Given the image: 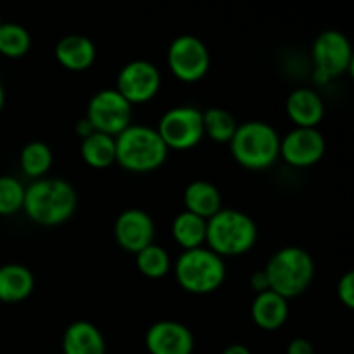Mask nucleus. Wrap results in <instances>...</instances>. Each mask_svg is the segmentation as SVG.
Here are the masks:
<instances>
[{
	"label": "nucleus",
	"mask_w": 354,
	"mask_h": 354,
	"mask_svg": "<svg viewBox=\"0 0 354 354\" xmlns=\"http://www.w3.org/2000/svg\"><path fill=\"white\" fill-rule=\"evenodd\" d=\"M263 270L268 277L270 290L287 301L306 292L315 279L313 258L296 245L279 249Z\"/></svg>",
	"instance_id": "20e7f679"
},
{
	"label": "nucleus",
	"mask_w": 354,
	"mask_h": 354,
	"mask_svg": "<svg viewBox=\"0 0 354 354\" xmlns=\"http://www.w3.org/2000/svg\"><path fill=\"white\" fill-rule=\"evenodd\" d=\"M287 114L296 128H317L325 116V104L313 88H296L286 102Z\"/></svg>",
	"instance_id": "2eb2a0df"
},
{
	"label": "nucleus",
	"mask_w": 354,
	"mask_h": 354,
	"mask_svg": "<svg viewBox=\"0 0 354 354\" xmlns=\"http://www.w3.org/2000/svg\"><path fill=\"white\" fill-rule=\"evenodd\" d=\"M154 234L156 227L151 214L138 207L124 209L114 221V239L121 249L131 254L154 244Z\"/></svg>",
	"instance_id": "ddd939ff"
},
{
	"label": "nucleus",
	"mask_w": 354,
	"mask_h": 354,
	"mask_svg": "<svg viewBox=\"0 0 354 354\" xmlns=\"http://www.w3.org/2000/svg\"><path fill=\"white\" fill-rule=\"evenodd\" d=\"M194 346L192 332L180 322H156L145 332V348L149 354H192Z\"/></svg>",
	"instance_id": "4468645a"
},
{
	"label": "nucleus",
	"mask_w": 354,
	"mask_h": 354,
	"mask_svg": "<svg viewBox=\"0 0 354 354\" xmlns=\"http://www.w3.org/2000/svg\"><path fill=\"white\" fill-rule=\"evenodd\" d=\"M156 130L168 151H189L204 138L203 111L192 106L171 107L162 114Z\"/></svg>",
	"instance_id": "1a4fd4ad"
},
{
	"label": "nucleus",
	"mask_w": 354,
	"mask_h": 354,
	"mask_svg": "<svg viewBox=\"0 0 354 354\" xmlns=\"http://www.w3.org/2000/svg\"><path fill=\"white\" fill-rule=\"evenodd\" d=\"M230 151L242 168L259 171L270 168L280 156V137L265 121H248L235 130Z\"/></svg>",
	"instance_id": "39448f33"
},
{
	"label": "nucleus",
	"mask_w": 354,
	"mask_h": 354,
	"mask_svg": "<svg viewBox=\"0 0 354 354\" xmlns=\"http://www.w3.org/2000/svg\"><path fill=\"white\" fill-rule=\"evenodd\" d=\"M206 223L207 220L204 218L189 213V211H182L173 220L171 235L183 251L203 248L206 244Z\"/></svg>",
	"instance_id": "4be33fe9"
},
{
	"label": "nucleus",
	"mask_w": 354,
	"mask_h": 354,
	"mask_svg": "<svg viewBox=\"0 0 354 354\" xmlns=\"http://www.w3.org/2000/svg\"><path fill=\"white\" fill-rule=\"evenodd\" d=\"M75 131L80 135V138H82V140H83V138H86V137H88V135L93 133V128H92V124H90L88 121H86V118H83V120H80L78 123H76Z\"/></svg>",
	"instance_id": "7c9ffc66"
},
{
	"label": "nucleus",
	"mask_w": 354,
	"mask_h": 354,
	"mask_svg": "<svg viewBox=\"0 0 354 354\" xmlns=\"http://www.w3.org/2000/svg\"><path fill=\"white\" fill-rule=\"evenodd\" d=\"M251 289L254 290L256 294H261L270 290V282L268 277H266L265 270H259V272H254L251 277Z\"/></svg>",
	"instance_id": "c756f323"
},
{
	"label": "nucleus",
	"mask_w": 354,
	"mask_h": 354,
	"mask_svg": "<svg viewBox=\"0 0 354 354\" xmlns=\"http://www.w3.org/2000/svg\"><path fill=\"white\" fill-rule=\"evenodd\" d=\"M95 44L83 35H68L55 45V59L69 71H86L95 62Z\"/></svg>",
	"instance_id": "dca6fc26"
},
{
	"label": "nucleus",
	"mask_w": 354,
	"mask_h": 354,
	"mask_svg": "<svg viewBox=\"0 0 354 354\" xmlns=\"http://www.w3.org/2000/svg\"><path fill=\"white\" fill-rule=\"evenodd\" d=\"M161 88V73L151 61L137 59L121 68L116 90L131 104H145L154 99Z\"/></svg>",
	"instance_id": "9b49d317"
},
{
	"label": "nucleus",
	"mask_w": 354,
	"mask_h": 354,
	"mask_svg": "<svg viewBox=\"0 0 354 354\" xmlns=\"http://www.w3.org/2000/svg\"><path fill=\"white\" fill-rule=\"evenodd\" d=\"M337 296L346 308H354V273L348 272L341 277L337 283Z\"/></svg>",
	"instance_id": "cd10ccee"
},
{
	"label": "nucleus",
	"mask_w": 354,
	"mask_h": 354,
	"mask_svg": "<svg viewBox=\"0 0 354 354\" xmlns=\"http://www.w3.org/2000/svg\"><path fill=\"white\" fill-rule=\"evenodd\" d=\"M287 354H315V348L308 339L296 337L287 346Z\"/></svg>",
	"instance_id": "c85d7f7f"
},
{
	"label": "nucleus",
	"mask_w": 354,
	"mask_h": 354,
	"mask_svg": "<svg viewBox=\"0 0 354 354\" xmlns=\"http://www.w3.org/2000/svg\"><path fill=\"white\" fill-rule=\"evenodd\" d=\"M237 127V121L227 109L209 107L203 113L204 137L211 138L216 144H230Z\"/></svg>",
	"instance_id": "b1692460"
},
{
	"label": "nucleus",
	"mask_w": 354,
	"mask_h": 354,
	"mask_svg": "<svg viewBox=\"0 0 354 354\" xmlns=\"http://www.w3.org/2000/svg\"><path fill=\"white\" fill-rule=\"evenodd\" d=\"M175 277L185 292L196 296L213 294L221 287L227 277L223 258L207 248L183 251L175 263Z\"/></svg>",
	"instance_id": "423d86ee"
},
{
	"label": "nucleus",
	"mask_w": 354,
	"mask_h": 354,
	"mask_svg": "<svg viewBox=\"0 0 354 354\" xmlns=\"http://www.w3.org/2000/svg\"><path fill=\"white\" fill-rule=\"evenodd\" d=\"M311 52L315 61L313 80L317 85H325L353 68L351 41L337 30H327L318 35Z\"/></svg>",
	"instance_id": "0eeeda50"
},
{
	"label": "nucleus",
	"mask_w": 354,
	"mask_h": 354,
	"mask_svg": "<svg viewBox=\"0 0 354 354\" xmlns=\"http://www.w3.org/2000/svg\"><path fill=\"white\" fill-rule=\"evenodd\" d=\"M3 102H6V90H3L2 82H0V111H2Z\"/></svg>",
	"instance_id": "473e14b6"
},
{
	"label": "nucleus",
	"mask_w": 354,
	"mask_h": 354,
	"mask_svg": "<svg viewBox=\"0 0 354 354\" xmlns=\"http://www.w3.org/2000/svg\"><path fill=\"white\" fill-rule=\"evenodd\" d=\"M251 318L263 330H279L289 318V301L273 290L256 294L251 304Z\"/></svg>",
	"instance_id": "f3484780"
},
{
	"label": "nucleus",
	"mask_w": 354,
	"mask_h": 354,
	"mask_svg": "<svg viewBox=\"0 0 354 354\" xmlns=\"http://www.w3.org/2000/svg\"><path fill=\"white\" fill-rule=\"evenodd\" d=\"M31 37L24 26L17 23H0V54L9 59H19L28 54Z\"/></svg>",
	"instance_id": "a878e982"
},
{
	"label": "nucleus",
	"mask_w": 354,
	"mask_h": 354,
	"mask_svg": "<svg viewBox=\"0 0 354 354\" xmlns=\"http://www.w3.org/2000/svg\"><path fill=\"white\" fill-rule=\"evenodd\" d=\"M137 268L144 277L151 280H159L166 277L171 270V258L168 251L158 244H151L135 254Z\"/></svg>",
	"instance_id": "393cba45"
},
{
	"label": "nucleus",
	"mask_w": 354,
	"mask_h": 354,
	"mask_svg": "<svg viewBox=\"0 0 354 354\" xmlns=\"http://www.w3.org/2000/svg\"><path fill=\"white\" fill-rule=\"evenodd\" d=\"M325 138L318 128H294L280 138V156L294 168H310L325 154Z\"/></svg>",
	"instance_id": "f8f14e48"
},
{
	"label": "nucleus",
	"mask_w": 354,
	"mask_h": 354,
	"mask_svg": "<svg viewBox=\"0 0 354 354\" xmlns=\"http://www.w3.org/2000/svg\"><path fill=\"white\" fill-rule=\"evenodd\" d=\"M114 140H116V162L127 171H154L161 168L168 158V147L156 128L130 124Z\"/></svg>",
	"instance_id": "f03ea898"
},
{
	"label": "nucleus",
	"mask_w": 354,
	"mask_h": 354,
	"mask_svg": "<svg viewBox=\"0 0 354 354\" xmlns=\"http://www.w3.org/2000/svg\"><path fill=\"white\" fill-rule=\"evenodd\" d=\"M78 207L75 187L62 178L35 180L24 190L23 211L33 223L57 227L66 223Z\"/></svg>",
	"instance_id": "f257e3e1"
},
{
	"label": "nucleus",
	"mask_w": 354,
	"mask_h": 354,
	"mask_svg": "<svg viewBox=\"0 0 354 354\" xmlns=\"http://www.w3.org/2000/svg\"><path fill=\"white\" fill-rule=\"evenodd\" d=\"M80 152L86 166L93 169H106L116 162V140L109 135L93 131L83 138Z\"/></svg>",
	"instance_id": "412c9836"
},
{
	"label": "nucleus",
	"mask_w": 354,
	"mask_h": 354,
	"mask_svg": "<svg viewBox=\"0 0 354 354\" xmlns=\"http://www.w3.org/2000/svg\"><path fill=\"white\" fill-rule=\"evenodd\" d=\"M258 242V227L254 220L239 209L221 207L206 223L207 249L218 254L241 256L251 251Z\"/></svg>",
	"instance_id": "7ed1b4c3"
},
{
	"label": "nucleus",
	"mask_w": 354,
	"mask_h": 354,
	"mask_svg": "<svg viewBox=\"0 0 354 354\" xmlns=\"http://www.w3.org/2000/svg\"><path fill=\"white\" fill-rule=\"evenodd\" d=\"M183 204L185 211L209 220L221 209V194L218 187L207 180H194L185 187Z\"/></svg>",
	"instance_id": "aec40b11"
},
{
	"label": "nucleus",
	"mask_w": 354,
	"mask_h": 354,
	"mask_svg": "<svg viewBox=\"0 0 354 354\" xmlns=\"http://www.w3.org/2000/svg\"><path fill=\"white\" fill-rule=\"evenodd\" d=\"M19 162L24 175L30 176V178L40 180L45 178V175L50 169L52 162H54V154H52V149L45 142L35 140L24 145L19 156Z\"/></svg>",
	"instance_id": "5701e85b"
},
{
	"label": "nucleus",
	"mask_w": 354,
	"mask_h": 354,
	"mask_svg": "<svg viewBox=\"0 0 354 354\" xmlns=\"http://www.w3.org/2000/svg\"><path fill=\"white\" fill-rule=\"evenodd\" d=\"M168 68L180 82L194 83L204 78L209 69L211 57L206 44L194 35H182L169 44Z\"/></svg>",
	"instance_id": "9d476101"
},
{
	"label": "nucleus",
	"mask_w": 354,
	"mask_h": 354,
	"mask_svg": "<svg viewBox=\"0 0 354 354\" xmlns=\"http://www.w3.org/2000/svg\"><path fill=\"white\" fill-rule=\"evenodd\" d=\"M26 187L14 176H0V216H12L23 211Z\"/></svg>",
	"instance_id": "bb28decb"
},
{
	"label": "nucleus",
	"mask_w": 354,
	"mask_h": 354,
	"mask_svg": "<svg viewBox=\"0 0 354 354\" xmlns=\"http://www.w3.org/2000/svg\"><path fill=\"white\" fill-rule=\"evenodd\" d=\"M221 354H252L251 349L244 344H230L223 349Z\"/></svg>",
	"instance_id": "2f4dec72"
},
{
	"label": "nucleus",
	"mask_w": 354,
	"mask_h": 354,
	"mask_svg": "<svg viewBox=\"0 0 354 354\" xmlns=\"http://www.w3.org/2000/svg\"><path fill=\"white\" fill-rule=\"evenodd\" d=\"M35 290V277L24 265L0 266V303L14 304L28 299Z\"/></svg>",
	"instance_id": "6ab92c4d"
},
{
	"label": "nucleus",
	"mask_w": 354,
	"mask_h": 354,
	"mask_svg": "<svg viewBox=\"0 0 354 354\" xmlns=\"http://www.w3.org/2000/svg\"><path fill=\"white\" fill-rule=\"evenodd\" d=\"M86 121L93 131L116 138L133 120V106L116 88H106L92 95L86 106Z\"/></svg>",
	"instance_id": "6e6552de"
},
{
	"label": "nucleus",
	"mask_w": 354,
	"mask_h": 354,
	"mask_svg": "<svg viewBox=\"0 0 354 354\" xmlns=\"http://www.w3.org/2000/svg\"><path fill=\"white\" fill-rule=\"evenodd\" d=\"M62 354H106V339L90 322H73L62 335Z\"/></svg>",
	"instance_id": "a211bd4d"
}]
</instances>
